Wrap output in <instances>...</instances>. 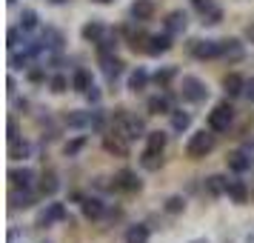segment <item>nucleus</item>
Instances as JSON below:
<instances>
[{
	"instance_id": "obj_7",
	"label": "nucleus",
	"mask_w": 254,
	"mask_h": 243,
	"mask_svg": "<svg viewBox=\"0 0 254 243\" xmlns=\"http://www.w3.org/2000/svg\"><path fill=\"white\" fill-rule=\"evenodd\" d=\"M112 189H120V192L134 195V192H140V189H143V180L137 177V172H131V169H120V172L115 174V183H112Z\"/></svg>"
},
{
	"instance_id": "obj_49",
	"label": "nucleus",
	"mask_w": 254,
	"mask_h": 243,
	"mask_svg": "<svg viewBox=\"0 0 254 243\" xmlns=\"http://www.w3.org/2000/svg\"><path fill=\"white\" fill-rule=\"evenodd\" d=\"M189 243H208L206 238H194V241H189Z\"/></svg>"
},
{
	"instance_id": "obj_6",
	"label": "nucleus",
	"mask_w": 254,
	"mask_h": 243,
	"mask_svg": "<svg viewBox=\"0 0 254 243\" xmlns=\"http://www.w3.org/2000/svg\"><path fill=\"white\" fill-rule=\"evenodd\" d=\"M189 55L197 60L220 58V40H191L189 43Z\"/></svg>"
},
{
	"instance_id": "obj_22",
	"label": "nucleus",
	"mask_w": 254,
	"mask_h": 243,
	"mask_svg": "<svg viewBox=\"0 0 254 243\" xmlns=\"http://www.w3.org/2000/svg\"><path fill=\"white\" fill-rule=\"evenodd\" d=\"M226 195L231 197V203L243 206V203L249 200V186H246V180H229V192H226Z\"/></svg>"
},
{
	"instance_id": "obj_38",
	"label": "nucleus",
	"mask_w": 254,
	"mask_h": 243,
	"mask_svg": "<svg viewBox=\"0 0 254 243\" xmlns=\"http://www.w3.org/2000/svg\"><path fill=\"white\" fill-rule=\"evenodd\" d=\"M83 146H86V138H74V140H69V143H66V146H63V152H66V158H74V155H77V152L83 149Z\"/></svg>"
},
{
	"instance_id": "obj_20",
	"label": "nucleus",
	"mask_w": 254,
	"mask_h": 243,
	"mask_svg": "<svg viewBox=\"0 0 254 243\" xmlns=\"http://www.w3.org/2000/svg\"><path fill=\"white\" fill-rule=\"evenodd\" d=\"M226 163H229L231 172H237V174H243V172L252 169V158H249L246 152H231L229 158H226Z\"/></svg>"
},
{
	"instance_id": "obj_44",
	"label": "nucleus",
	"mask_w": 254,
	"mask_h": 243,
	"mask_svg": "<svg viewBox=\"0 0 254 243\" xmlns=\"http://www.w3.org/2000/svg\"><path fill=\"white\" fill-rule=\"evenodd\" d=\"M86 100H89V103H100V92H97V89H89V92H86Z\"/></svg>"
},
{
	"instance_id": "obj_11",
	"label": "nucleus",
	"mask_w": 254,
	"mask_h": 243,
	"mask_svg": "<svg viewBox=\"0 0 254 243\" xmlns=\"http://www.w3.org/2000/svg\"><path fill=\"white\" fill-rule=\"evenodd\" d=\"M128 143H131L128 138L112 132V135H106L103 138V149L109 152V155H115V158H128Z\"/></svg>"
},
{
	"instance_id": "obj_50",
	"label": "nucleus",
	"mask_w": 254,
	"mask_h": 243,
	"mask_svg": "<svg viewBox=\"0 0 254 243\" xmlns=\"http://www.w3.org/2000/svg\"><path fill=\"white\" fill-rule=\"evenodd\" d=\"M49 3H55V6H60V3H69V0H49Z\"/></svg>"
},
{
	"instance_id": "obj_10",
	"label": "nucleus",
	"mask_w": 254,
	"mask_h": 243,
	"mask_svg": "<svg viewBox=\"0 0 254 243\" xmlns=\"http://www.w3.org/2000/svg\"><path fill=\"white\" fill-rule=\"evenodd\" d=\"M220 58L229 60V63H237V60L246 58V46L237 37H226V40H220Z\"/></svg>"
},
{
	"instance_id": "obj_23",
	"label": "nucleus",
	"mask_w": 254,
	"mask_h": 243,
	"mask_svg": "<svg viewBox=\"0 0 254 243\" xmlns=\"http://www.w3.org/2000/svg\"><path fill=\"white\" fill-rule=\"evenodd\" d=\"M103 35H106V26L100 23V20H89V23L80 29V37L86 40V43H97Z\"/></svg>"
},
{
	"instance_id": "obj_29",
	"label": "nucleus",
	"mask_w": 254,
	"mask_h": 243,
	"mask_svg": "<svg viewBox=\"0 0 254 243\" xmlns=\"http://www.w3.org/2000/svg\"><path fill=\"white\" fill-rule=\"evenodd\" d=\"M146 83H149V72L140 69V66L128 75V89H131V92H143V89H146Z\"/></svg>"
},
{
	"instance_id": "obj_33",
	"label": "nucleus",
	"mask_w": 254,
	"mask_h": 243,
	"mask_svg": "<svg viewBox=\"0 0 254 243\" xmlns=\"http://www.w3.org/2000/svg\"><path fill=\"white\" fill-rule=\"evenodd\" d=\"M115 49H117V35L115 32H106V35L97 40V52H100V55H112Z\"/></svg>"
},
{
	"instance_id": "obj_12",
	"label": "nucleus",
	"mask_w": 254,
	"mask_h": 243,
	"mask_svg": "<svg viewBox=\"0 0 254 243\" xmlns=\"http://www.w3.org/2000/svg\"><path fill=\"white\" fill-rule=\"evenodd\" d=\"M100 72L106 75L109 83H115L117 78L123 75V60L117 58L115 52H112V55H100Z\"/></svg>"
},
{
	"instance_id": "obj_27",
	"label": "nucleus",
	"mask_w": 254,
	"mask_h": 243,
	"mask_svg": "<svg viewBox=\"0 0 254 243\" xmlns=\"http://www.w3.org/2000/svg\"><path fill=\"white\" fill-rule=\"evenodd\" d=\"M69 129H92V112H69L66 115Z\"/></svg>"
},
{
	"instance_id": "obj_43",
	"label": "nucleus",
	"mask_w": 254,
	"mask_h": 243,
	"mask_svg": "<svg viewBox=\"0 0 254 243\" xmlns=\"http://www.w3.org/2000/svg\"><path fill=\"white\" fill-rule=\"evenodd\" d=\"M17 138H20V132H17V120L9 117V140H17Z\"/></svg>"
},
{
	"instance_id": "obj_8",
	"label": "nucleus",
	"mask_w": 254,
	"mask_h": 243,
	"mask_svg": "<svg viewBox=\"0 0 254 243\" xmlns=\"http://www.w3.org/2000/svg\"><path fill=\"white\" fill-rule=\"evenodd\" d=\"M169 49H172V35L166 32V35H149V37H146L143 52H146L149 58H160V55H166Z\"/></svg>"
},
{
	"instance_id": "obj_5",
	"label": "nucleus",
	"mask_w": 254,
	"mask_h": 243,
	"mask_svg": "<svg viewBox=\"0 0 254 243\" xmlns=\"http://www.w3.org/2000/svg\"><path fill=\"white\" fill-rule=\"evenodd\" d=\"M60 220H69V212H66V206L63 203H49L43 212H37V220H35V226L37 229H49L52 223H60Z\"/></svg>"
},
{
	"instance_id": "obj_39",
	"label": "nucleus",
	"mask_w": 254,
	"mask_h": 243,
	"mask_svg": "<svg viewBox=\"0 0 254 243\" xmlns=\"http://www.w3.org/2000/svg\"><path fill=\"white\" fill-rule=\"evenodd\" d=\"M6 40H9L6 46L12 49V52L20 46V26H9V32H6Z\"/></svg>"
},
{
	"instance_id": "obj_14",
	"label": "nucleus",
	"mask_w": 254,
	"mask_h": 243,
	"mask_svg": "<svg viewBox=\"0 0 254 243\" xmlns=\"http://www.w3.org/2000/svg\"><path fill=\"white\" fill-rule=\"evenodd\" d=\"M186 26H189V14H186L183 9H174V12L166 14V32H169L172 37L183 35Z\"/></svg>"
},
{
	"instance_id": "obj_46",
	"label": "nucleus",
	"mask_w": 254,
	"mask_h": 243,
	"mask_svg": "<svg viewBox=\"0 0 254 243\" xmlns=\"http://www.w3.org/2000/svg\"><path fill=\"white\" fill-rule=\"evenodd\" d=\"M14 89H17V83H14V78H6V92L14 94Z\"/></svg>"
},
{
	"instance_id": "obj_35",
	"label": "nucleus",
	"mask_w": 254,
	"mask_h": 243,
	"mask_svg": "<svg viewBox=\"0 0 254 243\" xmlns=\"http://www.w3.org/2000/svg\"><path fill=\"white\" fill-rule=\"evenodd\" d=\"M166 212H169V215H183L186 212V197L183 195H172L169 197V200H166Z\"/></svg>"
},
{
	"instance_id": "obj_32",
	"label": "nucleus",
	"mask_w": 254,
	"mask_h": 243,
	"mask_svg": "<svg viewBox=\"0 0 254 243\" xmlns=\"http://www.w3.org/2000/svg\"><path fill=\"white\" fill-rule=\"evenodd\" d=\"M37 26H40L37 12L35 9H23V12H20V29H23V32H35Z\"/></svg>"
},
{
	"instance_id": "obj_4",
	"label": "nucleus",
	"mask_w": 254,
	"mask_h": 243,
	"mask_svg": "<svg viewBox=\"0 0 254 243\" xmlns=\"http://www.w3.org/2000/svg\"><path fill=\"white\" fill-rule=\"evenodd\" d=\"M234 123V109L229 103H217L208 112V129L211 132H229Z\"/></svg>"
},
{
	"instance_id": "obj_37",
	"label": "nucleus",
	"mask_w": 254,
	"mask_h": 243,
	"mask_svg": "<svg viewBox=\"0 0 254 243\" xmlns=\"http://www.w3.org/2000/svg\"><path fill=\"white\" fill-rule=\"evenodd\" d=\"M172 78H177V69H174V66H166V69L154 72V83H157V86H163V89L169 86V81H172Z\"/></svg>"
},
{
	"instance_id": "obj_3",
	"label": "nucleus",
	"mask_w": 254,
	"mask_h": 243,
	"mask_svg": "<svg viewBox=\"0 0 254 243\" xmlns=\"http://www.w3.org/2000/svg\"><path fill=\"white\" fill-rule=\"evenodd\" d=\"M211 149H214V135H211V129H203V132H194L191 138H189V143H186V155L191 158V161H203L206 155H211Z\"/></svg>"
},
{
	"instance_id": "obj_17",
	"label": "nucleus",
	"mask_w": 254,
	"mask_h": 243,
	"mask_svg": "<svg viewBox=\"0 0 254 243\" xmlns=\"http://www.w3.org/2000/svg\"><path fill=\"white\" fill-rule=\"evenodd\" d=\"M80 209H83V218L86 220H100L106 215V203L100 197H86L80 203Z\"/></svg>"
},
{
	"instance_id": "obj_15",
	"label": "nucleus",
	"mask_w": 254,
	"mask_h": 243,
	"mask_svg": "<svg viewBox=\"0 0 254 243\" xmlns=\"http://www.w3.org/2000/svg\"><path fill=\"white\" fill-rule=\"evenodd\" d=\"M146 109H149V115H172L174 112L169 94H151L149 100H146Z\"/></svg>"
},
{
	"instance_id": "obj_36",
	"label": "nucleus",
	"mask_w": 254,
	"mask_h": 243,
	"mask_svg": "<svg viewBox=\"0 0 254 243\" xmlns=\"http://www.w3.org/2000/svg\"><path fill=\"white\" fill-rule=\"evenodd\" d=\"M58 189H60V180H58V174H55V172L43 174V180H40V192H43V195H55Z\"/></svg>"
},
{
	"instance_id": "obj_21",
	"label": "nucleus",
	"mask_w": 254,
	"mask_h": 243,
	"mask_svg": "<svg viewBox=\"0 0 254 243\" xmlns=\"http://www.w3.org/2000/svg\"><path fill=\"white\" fill-rule=\"evenodd\" d=\"M9 158H12V161H26V158H32V143L23 140V138L9 140Z\"/></svg>"
},
{
	"instance_id": "obj_16",
	"label": "nucleus",
	"mask_w": 254,
	"mask_h": 243,
	"mask_svg": "<svg viewBox=\"0 0 254 243\" xmlns=\"http://www.w3.org/2000/svg\"><path fill=\"white\" fill-rule=\"evenodd\" d=\"M40 43L46 46V52H60V49H63V43H66V37H63V32H60V29L46 26V29H43V35H40Z\"/></svg>"
},
{
	"instance_id": "obj_26",
	"label": "nucleus",
	"mask_w": 254,
	"mask_h": 243,
	"mask_svg": "<svg viewBox=\"0 0 254 243\" xmlns=\"http://www.w3.org/2000/svg\"><path fill=\"white\" fill-rule=\"evenodd\" d=\"M9 200H12V209H29V206H35V197H32V192H29V189H12Z\"/></svg>"
},
{
	"instance_id": "obj_48",
	"label": "nucleus",
	"mask_w": 254,
	"mask_h": 243,
	"mask_svg": "<svg viewBox=\"0 0 254 243\" xmlns=\"http://www.w3.org/2000/svg\"><path fill=\"white\" fill-rule=\"evenodd\" d=\"M246 243H254V232H249V235H246Z\"/></svg>"
},
{
	"instance_id": "obj_25",
	"label": "nucleus",
	"mask_w": 254,
	"mask_h": 243,
	"mask_svg": "<svg viewBox=\"0 0 254 243\" xmlns=\"http://www.w3.org/2000/svg\"><path fill=\"white\" fill-rule=\"evenodd\" d=\"M149 238H151L149 226H146V223H134V226L126 229V238H123V241L126 243H149Z\"/></svg>"
},
{
	"instance_id": "obj_47",
	"label": "nucleus",
	"mask_w": 254,
	"mask_h": 243,
	"mask_svg": "<svg viewBox=\"0 0 254 243\" xmlns=\"http://www.w3.org/2000/svg\"><path fill=\"white\" fill-rule=\"evenodd\" d=\"M246 37H249V43H254V23L246 26Z\"/></svg>"
},
{
	"instance_id": "obj_51",
	"label": "nucleus",
	"mask_w": 254,
	"mask_h": 243,
	"mask_svg": "<svg viewBox=\"0 0 254 243\" xmlns=\"http://www.w3.org/2000/svg\"><path fill=\"white\" fill-rule=\"evenodd\" d=\"M94 3H103V6H109V3H112V0H94Z\"/></svg>"
},
{
	"instance_id": "obj_40",
	"label": "nucleus",
	"mask_w": 254,
	"mask_h": 243,
	"mask_svg": "<svg viewBox=\"0 0 254 243\" xmlns=\"http://www.w3.org/2000/svg\"><path fill=\"white\" fill-rule=\"evenodd\" d=\"M220 20H223V9H220V6H214L208 14H203V23L206 26H217Z\"/></svg>"
},
{
	"instance_id": "obj_41",
	"label": "nucleus",
	"mask_w": 254,
	"mask_h": 243,
	"mask_svg": "<svg viewBox=\"0 0 254 243\" xmlns=\"http://www.w3.org/2000/svg\"><path fill=\"white\" fill-rule=\"evenodd\" d=\"M191 6H194L200 14H208L214 6H217V3H214V0H191Z\"/></svg>"
},
{
	"instance_id": "obj_18",
	"label": "nucleus",
	"mask_w": 254,
	"mask_h": 243,
	"mask_svg": "<svg viewBox=\"0 0 254 243\" xmlns=\"http://www.w3.org/2000/svg\"><path fill=\"white\" fill-rule=\"evenodd\" d=\"M203 189L208 192V197H220L229 192V180L223 174H208L206 180H203Z\"/></svg>"
},
{
	"instance_id": "obj_28",
	"label": "nucleus",
	"mask_w": 254,
	"mask_h": 243,
	"mask_svg": "<svg viewBox=\"0 0 254 243\" xmlns=\"http://www.w3.org/2000/svg\"><path fill=\"white\" fill-rule=\"evenodd\" d=\"M166 143H169V135L160 132V129L146 135V149H151V152H163V149H166Z\"/></svg>"
},
{
	"instance_id": "obj_34",
	"label": "nucleus",
	"mask_w": 254,
	"mask_h": 243,
	"mask_svg": "<svg viewBox=\"0 0 254 243\" xmlns=\"http://www.w3.org/2000/svg\"><path fill=\"white\" fill-rule=\"evenodd\" d=\"M69 86H71V81L66 78V75H60V72H58V75H52V78H49V89H52L55 94H63L66 89H69Z\"/></svg>"
},
{
	"instance_id": "obj_42",
	"label": "nucleus",
	"mask_w": 254,
	"mask_h": 243,
	"mask_svg": "<svg viewBox=\"0 0 254 243\" xmlns=\"http://www.w3.org/2000/svg\"><path fill=\"white\" fill-rule=\"evenodd\" d=\"M29 81L32 83H43L46 81V72L43 69H29Z\"/></svg>"
},
{
	"instance_id": "obj_45",
	"label": "nucleus",
	"mask_w": 254,
	"mask_h": 243,
	"mask_svg": "<svg viewBox=\"0 0 254 243\" xmlns=\"http://www.w3.org/2000/svg\"><path fill=\"white\" fill-rule=\"evenodd\" d=\"M246 97L254 103V78H252V81H246Z\"/></svg>"
},
{
	"instance_id": "obj_31",
	"label": "nucleus",
	"mask_w": 254,
	"mask_h": 243,
	"mask_svg": "<svg viewBox=\"0 0 254 243\" xmlns=\"http://www.w3.org/2000/svg\"><path fill=\"white\" fill-rule=\"evenodd\" d=\"M189 126H191V115L183 112V109H174L172 112V129L174 132H186Z\"/></svg>"
},
{
	"instance_id": "obj_1",
	"label": "nucleus",
	"mask_w": 254,
	"mask_h": 243,
	"mask_svg": "<svg viewBox=\"0 0 254 243\" xmlns=\"http://www.w3.org/2000/svg\"><path fill=\"white\" fill-rule=\"evenodd\" d=\"M112 132H117V135H123V138H128V140H140V138L149 135L143 117L131 115V112H126V109L115 112V117H112Z\"/></svg>"
},
{
	"instance_id": "obj_13",
	"label": "nucleus",
	"mask_w": 254,
	"mask_h": 243,
	"mask_svg": "<svg viewBox=\"0 0 254 243\" xmlns=\"http://www.w3.org/2000/svg\"><path fill=\"white\" fill-rule=\"evenodd\" d=\"M35 169H29V166H23V169H9V183H12V189H32L35 186Z\"/></svg>"
},
{
	"instance_id": "obj_9",
	"label": "nucleus",
	"mask_w": 254,
	"mask_h": 243,
	"mask_svg": "<svg viewBox=\"0 0 254 243\" xmlns=\"http://www.w3.org/2000/svg\"><path fill=\"white\" fill-rule=\"evenodd\" d=\"M154 12H157V3L154 0H134L131 9H128L134 23H149L151 17H154Z\"/></svg>"
},
{
	"instance_id": "obj_30",
	"label": "nucleus",
	"mask_w": 254,
	"mask_h": 243,
	"mask_svg": "<svg viewBox=\"0 0 254 243\" xmlns=\"http://www.w3.org/2000/svg\"><path fill=\"white\" fill-rule=\"evenodd\" d=\"M140 163H143V169H149V172H157V169L163 166V152L146 149V152H143V158H140Z\"/></svg>"
},
{
	"instance_id": "obj_52",
	"label": "nucleus",
	"mask_w": 254,
	"mask_h": 243,
	"mask_svg": "<svg viewBox=\"0 0 254 243\" xmlns=\"http://www.w3.org/2000/svg\"><path fill=\"white\" fill-rule=\"evenodd\" d=\"M6 3H9V6H14V0H6Z\"/></svg>"
},
{
	"instance_id": "obj_2",
	"label": "nucleus",
	"mask_w": 254,
	"mask_h": 243,
	"mask_svg": "<svg viewBox=\"0 0 254 243\" xmlns=\"http://www.w3.org/2000/svg\"><path fill=\"white\" fill-rule=\"evenodd\" d=\"M208 86L200 78H194V75H183V81H180V97L183 100H189V103H206L208 100Z\"/></svg>"
},
{
	"instance_id": "obj_24",
	"label": "nucleus",
	"mask_w": 254,
	"mask_h": 243,
	"mask_svg": "<svg viewBox=\"0 0 254 243\" xmlns=\"http://www.w3.org/2000/svg\"><path fill=\"white\" fill-rule=\"evenodd\" d=\"M92 86H94V83H92V72H89V69H77L74 75H71V89H74V92L86 94Z\"/></svg>"
},
{
	"instance_id": "obj_19",
	"label": "nucleus",
	"mask_w": 254,
	"mask_h": 243,
	"mask_svg": "<svg viewBox=\"0 0 254 243\" xmlns=\"http://www.w3.org/2000/svg\"><path fill=\"white\" fill-rule=\"evenodd\" d=\"M223 92L229 94V97H237V94L246 92V81H243V75H237V72H229V75L223 78Z\"/></svg>"
}]
</instances>
